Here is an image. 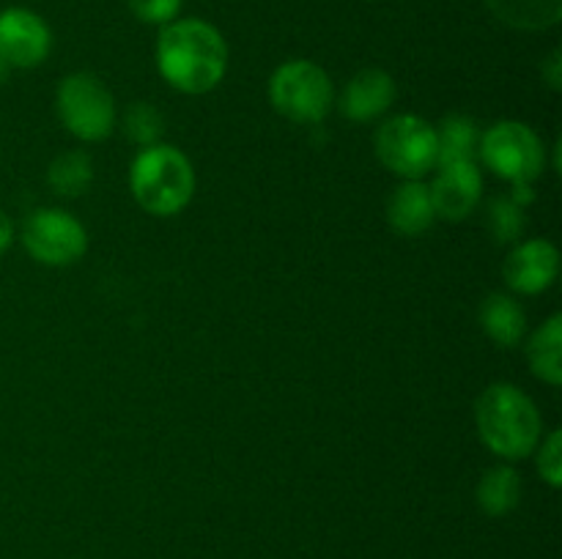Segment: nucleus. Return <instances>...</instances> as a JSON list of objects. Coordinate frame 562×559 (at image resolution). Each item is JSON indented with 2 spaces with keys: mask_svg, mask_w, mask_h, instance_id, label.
Masks as SVG:
<instances>
[{
  "mask_svg": "<svg viewBox=\"0 0 562 559\" xmlns=\"http://www.w3.org/2000/svg\"><path fill=\"white\" fill-rule=\"evenodd\" d=\"M395 102V82L387 71L382 69H362L346 85L344 96H340V110L346 118L366 121L379 118L387 113Z\"/></svg>",
  "mask_w": 562,
  "mask_h": 559,
  "instance_id": "f8f14e48",
  "label": "nucleus"
},
{
  "mask_svg": "<svg viewBox=\"0 0 562 559\" xmlns=\"http://www.w3.org/2000/svg\"><path fill=\"white\" fill-rule=\"evenodd\" d=\"M379 162L406 181H420L437 168V129L420 115H395L376 132Z\"/></svg>",
  "mask_w": 562,
  "mask_h": 559,
  "instance_id": "0eeeda50",
  "label": "nucleus"
},
{
  "mask_svg": "<svg viewBox=\"0 0 562 559\" xmlns=\"http://www.w3.org/2000/svg\"><path fill=\"white\" fill-rule=\"evenodd\" d=\"M269 102L294 124H318L333 110L335 88L313 60H285L269 77Z\"/></svg>",
  "mask_w": 562,
  "mask_h": 559,
  "instance_id": "20e7f679",
  "label": "nucleus"
},
{
  "mask_svg": "<svg viewBox=\"0 0 562 559\" xmlns=\"http://www.w3.org/2000/svg\"><path fill=\"white\" fill-rule=\"evenodd\" d=\"M481 132L467 115H448L437 129V164L475 162Z\"/></svg>",
  "mask_w": 562,
  "mask_h": 559,
  "instance_id": "a211bd4d",
  "label": "nucleus"
},
{
  "mask_svg": "<svg viewBox=\"0 0 562 559\" xmlns=\"http://www.w3.org/2000/svg\"><path fill=\"white\" fill-rule=\"evenodd\" d=\"M11 241H14V223H11V219L0 212V255L9 250Z\"/></svg>",
  "mask_w": 562,
  "mask_h": 559,
  "instance_id": "393cba45",
  "label": "nucleus"
},
{
  "mask_svg": "<svg viewBox=\"0 0 562 559\" xmlns=\"http://www.w3.org/2000/svg\"><path fill=\"white\" fill-rule=\"evenodd\" d=\"M60 121L75 137L86 142L104 140L115 126V99L91 71H75L66 77L55 96Z\"/></svg>",
  "mask_w": 562,
  "mask_h": 559,
  "instance_id": "423d86ee",
  "label": "nucleus"
},
{
  "mask_svg": "<svg viewBox=\"0 0 562 559\" xmlns=\"http://www.w3.org/2000/svg\"><path fill=\"white\" fill-rule=\"evenodd\" d=\"M503 25L514 31H549L562 20V0H483Z\"/></svg>",
  "mask_w": 562,
  "mask_h": 559,
  "instance_id": "4468645a",
  "label": "nucleus"
},
{
  "mask_svg": "<svg viewBox=\"0 0 562 559\" xmlns=\"http://www.w3.org/2000/svg\"><path fill=\"white\" fill-rule=\"evenodd\" d=\"M488 170L516 186H530L547 164V151L536 132L519 121H499L481 137L477 148Z\"/></svg>",
  "mask_w": 562,
  "mask_h": 559,
  "instance_id": "39448f33",
  "label": "nucleus"
},
{
  "mask_svg": "<svg viewBox=\"0 0 562 559\" xmlns=\"http://www.w3.org/2000/svg\"><path fill=\"white\" fill-rule=\"evenodd\" d=\"M538 449V471H541L543 480L552 488L562 486V433L552 431L549 433Z\"/></svg>",
  "mask_w": 562,
  "mask_h": 559,
  "instance_id": "5701e85b",
  "label": "nucleus"
},
{
  "mask_svg": "<svg viewBox=\"0 0 562 559\" xmlns=\"http://www.w3.org/2000/svg\"><path fill=\"white\" fill-rule=\"evenodd\" d=\"M130 186L140 208L154 217H173L195 195V170L173 146L143 148L130 170Z\"/></svg>",
  "mask_w": 562,
  "mask_h": 559,
  "instance_id": "7ed1b4c3",
  "label": "nucleus"
},
{
  "mask_svg": "<svg viewBox=\"0 0 562 559\" xmlns=\"http://www.w3.org/2000/svg\"><path fill=\"white\" fill-rule=\"evenodd\" d=\"M481 323L492 343L514 349L527 332V312L514 296L492 294L481 307Z\"/></svg>",
  "mask_w": 562,
  "mask_h": 559,
  "instance_id": "2eb2a0df",
  "label": "nucleus"
},
{
  "mask_svg": "<svg viewBox=\"0 0 562 559\" xmlns=\"http://www.w3.org/2000/svg\"><path fill=\"white\" fill-rule=\"evenodd\" d=\"M157 69L170 88L181 93H209L228 71V44L206 20L187 16L159 27Z\"/></svg>",
  "mask_w": 562,
  "mask_h": 559,
  "instance_id": "f257e3e1",
  "label": "nucleus"
},
{
  "mask_svg": "<svg viewBox=\"0 0 562 559\" xmlns=\"http://www.w3.org/2000/svg\"><path fill=\"white\" fill-rule=\"evenodd\" d=\"M53 49V31L36 11L9 5L0 11V58L11 69H36Z\"/></svg>",
  "mask_w": 562,
  "mask_h": 559,
  "instance_id": "1a4fd4ad",
  "label": "nucleus"
},
{
  "mask_svg": "<svg viewBox=\"0 0 562 559\" xmlns=\"http://www.w3.org/2000/svg\"><path fill=\"white\" fill-rule=\"evenodd\" d=\"M387 219L401 236H420L437 219L431 190L423 181H404L387 203Z\"/></svg>",
  "mask_w": 562,
  "mask_h": 559,
  "instance_id": "ddd939ff",
  "label": "nucleus"
},
{
  "mask_svg": "<svg viewBox=\"0 0 562 559\" xmlns=\"http://www.w3.org/2000/svg\"><path fill=\"white\" fill-rule=\"evenodd\" d=\"M22 244L27 255L44 266H69L86 252L88 233L69 212L38 208L22 225Z\"/></svg>",
  "mask_w": 562,
  "mask_h": 559,
  "instance_id": "6e6552de",
  "label": "nucleus"
},
{
  "mask_svg": "<svg viewBox=\"0 0 562 559\" xmlns=\"http://www.w3.org/2000/svg\"><path fill=\"white\" fill-rule=\"evenodd\" d=\"M475 425L483 444L505 460L532 455L541 442L543 420L530 395L514 384H492L475 403Z\"/></svg>",
  "mask_w": 562,
  "mask_h": 559,
  "instance_id": "f03ea898",
  "label": "nucleus"
},
{
  "mask_svg": "<svg viewBox=\"0 0 562 559\" xmlns=\"http://www.w3.org/2000/svg\"><path fill=\"white\" fill-rule=\"evenodd\" d=\"M488 228L497 244H510L525 230V208L514 197H497L488 203Z\"/></svg>",
  "mask_w": 562,
  "mask_h": 559,
  "instance_id": "412c9836",
  "label": "nucleus"
},
{
  "mask_svg": "<svg viewBox=\"0 0 562 559\" xmlns=\"http://www.w3.org/2000/svg\"><path fill=\"white\" fill-rule=\"evenodd\" d=\"M124 132L135 146L151 148L157 146L165 132V118L154 104L135 102L124 113Z\"/></svg>",
  "mask_w": 562,
  "mask_h": 559,
  "instance_id": "aec40b11",
  "label": "nucleus"
},
{
  "mask_svg": "<svg viewBox=\"0 0 562 559\" xmlns=\"http://www.w3.org/2000/svg\"><path fill=\"white\" fill-rule=\"evenodd\" d=\"M9 75H11V66L5 64L3 58H0V85H3V82L9 80Z\"/></svg>",
  "mask_w": 562,
  "mask_h": 559,
  "instance_id": "a878e982",
  "label": "nucleus"
},
{
  "mask_svg": "<svg viewBox=\"0 0 562 559\" xmlns=\"http://www.w3.org/2000/svg\"><path fill=\"white\" fill-rule=\"evenodd\" d=\"M527 360H530L532 373L549 387L562 384V318L552 316L547 323L532 332L530 345H527Z\"/></svg>",
  "mask_w": 562,
  "mask_h": 559,
  "instance_id": "dca6fc26",
  "label": "nucleus"
},
{
  "mask_svg": "<svg viewBox=\"0 0 562 559\" xmlns=\"http://www.w3.org/2000/svg\"><path fill=\"white\" fill-rule=\"evenodd\" d=\"M521 502V477L510 466H492L477 486V504L492 518L514 513Z\"/></svg>",
  "mask_w": 562,
  "mask_h": 559,
  "instance_id": "f3484780",
  "label": "nucleus"
},
{
  "mask_svg": "<svg viewBox=\"0 0 562 559\" xmlns=\"http://www.w3.org/2000/svg\"><path fill=\"white\" fill-rule=\"evenodd\" d=\"M560 66H562V60H560V49H554V53L549 55L547 60H543V69H541V75L547 77V82H549V85L554 88V91H560V82H562Z\"/></svg>",
  "mask_w": 562,
  "mask_h": 559,
  "instance_id": "b1692460",
  "label": "nucleus"
},
{
  "mask_svg": "<svg viewBox=\"0 0 562 559\" xmlns=\"http://www.w3.org/2000/svg\"><path fill=\"white\" fill-rule=\"evenodd\" d=\"M47 181L53 192L64 197H80L86 195L88 186L93 181V164L91 157L82 151H66L49 162Z\"/></svg>",
  "mask_w": 562,
  "mask_h": 559,
  "instance_id": "6ab92c4d",
  "label": "nucleus"
},
{
  "mask_svg": "<svg viewBox=\"0 0 562 559\" xmlns=\"http://www.w3.org/2000/svg\"><path fill=\"white\" fill-rule=\"evenodd\" d=\"M181 3L184 0H130V11L143 25L165 27L173 20H179Z\"/></svg>",
  "mask_w": 562,
  "mask_h": 559,
  "instance_id": "4be33fe9",
  "label": "nucleus"
},
{
  "mask_svg": "<svg viewBox=\"0 0 562 559\" xmlns=\"http://www.w3.org/2000/svg\"><path fill=\"white\" fill-rule=\"evenodd\" d=\"M560 252L552 241H521L505 261V280L519 294H541L558 280Z\"/></svg>",
  "mask_w": 562,
  "mask_h": 559,
  "instance_id": "9b49d317",
  "label": "nucleus"
},
{
  "mask_svg": "<svg viewBox=\"0 0 562 559\" xmlns=\"http://www.w3.org/2000/svg\"><path fill=\"white\" fill-rule=\"evenodd\" d=\"M428 190H431V203L437 217L448 219V223H459V219L470 217L472 208L481 201L483 175L475 162L439 164L437 179H434Z\"/></svg>",
  "mask_w": 562,
  "mask_h": 559,
  "instance_id": "9d476101",
  "label": "nucleus"
}]
</instances>
